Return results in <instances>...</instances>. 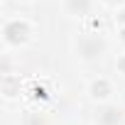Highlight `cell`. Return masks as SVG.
Wrapping results in <instances>:
<instances>
[{"mask_svg":"<svg viewBox=\"0 0 125 125\" xmlns=\"http://www.w3.org/2000/svg\"><path fill=\"white\" fill-rule=\"evenodd\" d=\"M3 34H5V42H8V44L20 47V44H25V42L30 39V25L22 22V20H12V22L5 25Z\"/></svg>","mask_w":125,"mask_h":125,"instance_id":"2","label":"cell"},{"mask_svg":"<svg viewBox=\"0 0 125 125\" xmlns=\"http://www.w3.org/2000/svg\"><path fill=\"white\" fill-rule=\"evenodd\" d=\"M79 54H81V59H86V61H93V59H101L103 56V52H105V42L101 39V37H96V34H83V37H79Z\"/></svg>","mask_w":125,"mask_h":125,"instance_id":"1","label":"cell"},{"mask_svg":"<svg viewBox=\"0 0 125 125\" xmlns=\"http://www.w3.org/2000/svg\"><path fill=\"white\" fill-rule=\"evenodd\" d=\"M66 8L74 15H88L91 12V0H66Z\"/></svg>","mask_w":125,"mask_h":125,"instance_id":"5","label":"cell"},{"mask_svg":"<svg viewBox=\"0 0 125 125\" xmlns=\"http://www.w3.org/2000/svg\"><path fill=\"white\" fill-rule=\"evenodd\" d=\"M105 3H123V0H105Z\"/></svg>","mask_w":125,"mask_h":125,"instance_id":"8","label":"cell"},{"mask_svg":"<svg viewBox=\"0 0 125 125\" xmlns=\"http://www.w3.org/2000/svg\"><path fill=\"white\" fill-rule=\"evenodd\" d=\"M96 123L98 125H120L123 123V110L118 105H103L96 110Z\"/></svg>","mask_w":125,"mask_h":125,"instance_id":"3","label":"cell"},{"mask_svg":"<svg viewBox=\"0 0 125 125\" xmlns=\"http://www.w3.org/2000/svg\"><path fill=\"white\" fill-rule=\"evenodd\" d=\"M91 96H93V98H108V96H110V83H108L105 79L93 81V83H91Z\"/></svg>","mask_w":125,"mask_h":125,"instance_id":"4","label":"cell"},{"mask_svg":"<svg viewBox=\"0 0 125 125\" xmlns=\"http://www.w3.org/2000/svg\"><path fill=\"white\" fill-rule=\"evenodd\" d=\"M118 69H120V71L125 74V59H120V61H118Z\"/></svg>","mask_w":125,"mask_h":125,"instance_id":"6","label":"cell"},{"mask_svg":"<svg viewBox=\"0 0 125 125\" xmlns=\"http://www.w3.org/2000/svg\"><path fill=\"white\" fill-rule=\"evenodd\" d=\"M120 39H123V42H125V27H123V32H120Z\"/></svg>","mask_w":125,"mask_h":125,"instance_id":"7","label":"cell"}]
</instances>
